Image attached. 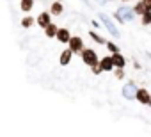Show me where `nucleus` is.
<instances>
[{"label": "nucleus", "mask_w": 151, "mask_h": 137, "mask_svg": "<svg viewBox=\"0 0 151 137\" xmlns=\"http://www.w3.org/2000/svg\"><path fill=\"white\" fill-rule=\"evenodd\" d=\"M135 18V13H133V9H130V7H119L117 11H116V20L119 22V23H126V22H130V20H133Z\"/></svg>", "instance_id": "nucleus-1"}, {"label": "nucleus", "mask_w": 151, "mask_h": 137, "mask_svg": "<svg viewBox=\"0 0 151 137\" xmlns=\"http://www.w3.org/2000/svg\"><path fill=\"white\" fill-rule=\"evenodd\" d=\"M80 57H82V61H84L87 66L98 64V53H96L93 48H82V50H80Z\"/></svg>", "instance_id": "nucleus-2"}, {"label": "nucleus", "mask_w": 151, "mask_h": 137, "mask_svg": "<svg viewBox=\"0 0 151 137\" xmlns=\"http://www.w3.org/2000/svg\"><path fill=\"white\" fill-rule=\"evenodd\" d=\"M66 45H68V48H69L73 53H80V50L84 48V41H82L80 36H71Z\"/></svg>", "instance_id": "nucleus-3"}, {"label": "nucleus", "mask_w": 151, "mask_h": 137, "mask_svg": "<svg viewBox=\"0 0 151 137\" xmlns=\"http://www.w3.org/2000/svg\"><path fill=\"white\" fill-rule=\"evenodd\" d=\"M100 20H101V23L105 25V29H107V30H109V32H110L114 37H119V36H121V32L117 30V27L114 25V22H112L109 16H105V14H100Z\"/></svg>", "instance_id": "nucleus-4"}, {"label": "nucleus", "mask_w": 151, "mask_h": 137, "mask_svg": "<svg viewBox=\"0 0 151 137\" xmlns=\"http://www.w3.org/2000/svg\"><path fill=\"white\" fill-rule=\"evenodd\" d=\"M135 93H137V86L133 82H128L123 86V96L128 98V100H133L135 98Z\"/></svg>", "instance_id": "nucleus-5"}, {"label": "nucleus", "mask_w": 151, "mask_h": 137, "mask_svg": "<svg viewBox=\"0 0 151 137\" xmlns=\"http://www.w3.org/2000/svg\"><path fill=\"white\" fill-rule=\"evenodd\" d=\"M135 98H137L142 105H149V103H151V96H149V91H147V89H137Z\"/></svg>", "instance_id": "nucleus-6"}, {"label": "nucleus", "mask_w": 151, "mask_h": 137, "mask_svg": "<svg viewBox=\"0 0 151 137\" xmlns=\"http://www.w3.org/2000/svg\"><path fill=\"white\" fill-rule=\"evenodd\" d=\"M151 9V0H140V2H137V6L133 7V13L139 16V14H142L144 11H149Z\"/></svg>", "instance_id": "nucleus-7"}, {"label": "nucleus", "mask_w": 151, "mask_h": 137, "mask_svg": "<svg viewBox=\"0 0 151 137\" xmlns=\"http://www.w3.org/2000/svg\"><path fill=\"white\" fill-rule=\"evenodd\" d=\"M98 66L101 68V71H112V70H114V64H112L110 55H107V57H103L101 61H98Z\"/></svg>", "instance_id": "nucleus-8"}, {"label": "nucleus", "mask_w": 151, "mask_h": 137, "mask_svg": "<svg viewBox=\"0 0 151 137\" xmlns=\"http://www.w3.org/2000/svg\"><path fill=\"white\" fill-rule=\"evenodd\" d=\"M55 37H57V41H59V43H64V45H66V43H68V39L71 37V32H69L66 27H64V29H57Z\"/></svg>", "instance_id": "nucleus-9"}, {"label": "nucleus", "mask_w": 151, "mask_h": 137, "mask_svg": "<svg viewBox=\"0 0 151 137\" xmlns=\"http://www.w3.org/2000/svg\"><path fill=\"white\" fill-rule=\"evenodd\" d=\"M110 59H112V64H114V68H124V64H126V59L119 53V52H116V53H112L110 55Z\"/></svg>", "instance_id": "nucleus-10"}, {"label": "nucleus", "mask_w": 151, "mask_h": 137, "mask_svg": "<svg viewBox=\"0 0 151 137\" xmlns=\"http://www.w3.org/2000/svg\"><path fill=\"white\" fill-rule=\"evenodd\" d=\"M50 22H52V14H50V13H41V14L37 16V27H43V29H45Z\"/></svg>", "instance_id": "nucleus-11"}, {"label": "nucleus", "mask_w": 151, "mask_h": 137, "mask_svg": "<svg viewBox=\"0 0 151 137\" xmlns=\"http://www.w3.org/2000/svg\"><path fill=\"white\" fill-rule=\"evenodd\" d=\"M71 57H73V52H71L69 48H66V50L60 53V59H59L60 66H66V64H69V62H71Z\"/></svg>", "instance_id": "nucleus-12"}, {"label": "nucleus", "mask_w": 151, "mask_h": 137, "mask_svg": "<svg viewBox=\"0 0 151 137\" xmlns=\"http://www.w3.org/2000/svg\"><path fill=\"white\" fill-rule=\"evenodd\" d=\"M57 29H59V27H57L55 23H52V22H50V23L45 27V34H46V37H55V34H57Z\"/></svg>", "instance_id": "nucleus-13"}, {"label": "nucleus", "mask_w": 151, "mask_h": 137, "mask_svg": "<svg viewBox=\"0 0 151 137\" xmlns=\"http://www.w3.org/2000/svg\"><path fill=\"white\" fill-rule=\"evenodd\" d=\"M50 14H55V16H59V14H62V4H60V0H57V2H53V4H52V9H50Z\"/></svg>", "instance_id": "nucleus-14"}, {"label": "nucleus", "mask_w": 151, "mask_h": 137, "mask_svg": "<svg viewBox=\"0 0 151 137\" xmlns=\"http://www.w3.org/2000/svg\"><path fill=\"white\" fill-rule=\"evenodd\" d=\"M20 7L23 13H30V9L34 7V0H22L20 2Z\"/></svg>", "instance_id": "nucleus-15"}, {"label": "nucleus", "mask_w": 151, "mask_h": 137, "mask_svg": "<svg viewBox=\"0 0 151 137\" xmlns=\"http://www.w3.org/2000/svg\"><path fill=\"white\" fill-rule=\"evenodd\" d=\"M89 36H91V37H93V41H96L98 45H105V43H107V41H105L100 34H96L94 30H89Z\"/></svg>", "instance_id": "nucleus-16"}, {"label": "nucleus", "mask_w": 151, "mask_h": 137, "mask_svg": "<svg viewBox=\"0 0 151 137\" xmlns=\"http://www.w3.org/2000/svg\"><path fill=\"white\" fill-rule=\"evenodd\" d=\"M34 22H36V20H34L32 16H25V18L22 20V27L29 29V27H32V25H34Z\"/></svg>", "instance_id": "nucleus-17"}, {"label": "nucleus", "mask_w": 151, "mask_h": 137, "mask_svg": "<svg viewBox=\"0 0 151 137\" xmlns=\"http://www.w3.org/2000/svg\"><path fill=\"white\" fill-rule=\"evenodd\" d=\"M140 16H142V23H144V25H149V23H151V9H149V11H144Z\"/></svg>", "instance_id": "nucleus-18"}, {"label": "nucleus", "mask_w": 151, "mask_h": 137, "mask_svg": "<svg viewBox=\"0 0 151 137\" xmlns=\"http://www.w3.org/2000/svg\"><path fill=\"white\" fill-rule=\"evenodd\" d=\"M105 45H107V48H109V52H112V53H116V52H119V46H117L116 43H110V41H109V43H105Z\"/></svg>", "instance_id": "nucleus-19"}, {"label": "nucleus", "mask_w": 151, "mask_h": 137, "mask_svg": "<svg viewBox=\"0 0 151 137\" xmlns=\"http://www.w3.org/2000/svg\"><path fill=\"white\" fill-rule=\"evenodd\" d=\"M123 70H124V68H116V77L117 79H123L124 77V71Z\"/></svg>", "instance_id": "nucleus-20"}, {"label": "nucleus", "mask_w": 151, "mask_h": 137, "mask_svg": "<svg viewBox=\"0 0 151 137\" xmlns=\"http://www.w3.org/2000/svg\"><path fill=\"white\" fill-rule=\"evenodd\" d=\"M91 70H93V73H94V75H100V73H101V68H100L98 64H94V66H91Z\"/></svg>", "instance_id": "nucleus-21"}, {"label": "nucleus", "mask_w": 151, "mask_h": 137, "mask_svg": "<svg viewBox=\"0 0 151 137\" xmlns=\"http://www.w3.org/2000/svg\"><path fill=\"white\" fill-rule=\"evenodd\" d=\"M93 27H94V29H100V23H98V22H94V20H93Z\"/></svg>", "instance_id": "nucleus-22"}, {"label": "nucleus", "mask_w": 151, "mask_h": 137, "mask_svg": "<svg viewBox=\"0 0 151 137\" xmlns=\"http://www.w3.org/2000/svg\"><path fill=\"white\" fill-rule=\"evenodd\" d=\"M123 2H128V0H123Z\"/></svg>", "instance_id": "nucleus-23"}]
</instances>
